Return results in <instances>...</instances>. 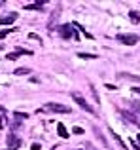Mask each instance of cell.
I'll use <instances>...</instances> for the list:
<instances>
[{
  "instance_id": "13",
  "label": "cell",
  "mask_w": 140,
  "mask_h": 150,
  "mask_svg": "<svg viewBox=\"0 0 140 150\" xmlns=\"http://www.w3.org/2000/svg\"><path fill=\"white\" fill-rule=\"evenodd\" d=\"M110 133H112V137H114V139H116V143L119 144V148H121V150H127V146H125V143H123V141H121V137H119L118 133H114V131H110Z\"/></svg>"
},
{
  "instance_id": "27",
  "label": "cell",
  "mask_w": 140,
  "mask_h": 150,
  "mask_svg": "<svg viewBox=\"0 0 140 150\" xmlns=\"http://www.w3.org/2000/svg\"><path fill=\"white\" fill-rule=\"evenodd\" d=\"M2 127H4V116L0 114V129H2Z\"/></svg>"
},
{
  "instance_id": "24",
  "label": "cell",
  "mask_w": 140,
  "mask_h": 150,
  "mask_svg": "<svg viewBox=\"0 0 140 150\" xmlns=\"http://www.w3.org/2000/svg\"><path fill=\"white\" fill-rule=\"evenodd\" d=\"M104 88H106V89H110V91H114V89H118V88H116V86H112V84H106V86H104Z\"/></svg>"
},
{
  "instance_id": "16",
  "label": "cell",
  "mask_w": 140,
  "mask_h": 150,
  "mask_svg": "<svg viewBox=\"0 0 140 150\" xmlns=\"http://www.w3.org/2000/svg\"><path fill=\"white\" fill-rule=\"evenodd\" d=\"M15 53H17V55H34V51L25 50V48H17V50H15Z\"/></svg>"
},
{
  "instance_id": "10",
  "label": "cell",
  "mask_w": 140,
  "mask_h": 150,
  "mask_svg": "<svg viewBox=\"0 0 140 150\" xmlns=\"http://www.w3.org/2000/svg\"><path fill=\"white\" fill-rule=\"evenodd\" d=\"M44 4H46V0H38L36 4H27L25 10H38V11H40V10H44V8H42Z\"/></svg>"
},
{
  "instance_id": "15",
  "label": "cell",
  "mask_w": 140,
  "mask_h": 150,
  "mask_svg": "<svg viewBox=\"0 0 140 150\" xmlns=\"http://www.w3.org/2000/svg\"><path fill=\"white\" fill-rule=\"evenodd\" d=\"M13 72L17 74V76H25V74H29L30 70H29V69H25V67H19V69H15V70H13Z\"/></svg>"
},
{
  "instance_id": "25",
  "label": "cell",
  "mask_w": 140,
  "mask_h": 150,
  "mask_svg": "<svg viewBox=\"0 0 140 150\" xmlns=\"http://www.w3.org/2000/svg\"><path fill=\"white\" fill-rule=\"evenodd\" d=\"M40 148H42V146H40V144H38V143H34L32 146H30V150H40Z\"/></svg>"
},
{
  "instance_id": "30",
  "label": "cell",
  "mask_w": 140,
  "mask_h": 150,
  "mask_svg": "<svg viewBox=\"0 0 140 150\" xmlns=\"http://www.w3.org/2000/svg\"><path fill=\"white\" fill-rule=\"evenodd\" d=\"M136 139H138V144H140V133H138V137H136Z\"/></svg>"
},
{
  "instance_id": "20",
  "label": "cell",
  "mask_w": 140,
  "mask_h": 150,
  "mask_svg": "<svg viewBox=\"0 0 140 150\" xmlns=\"http://www.w3.org/2000/svg\"><path fill=\"white\" fill-rule=\"evenodd\" d=\"M78 57H81V59H97V55L95 53H78Z\"/></svg>"
},
{
  "instance_id": "18",
  "label": "cell",
  "mask_w": 140,
  "mask_h": 150,
  "mask_svg": "<svg viewBox=\"0 0 140 150\" xmlns=\"http://www.w3.org/2000/svg\"><path fill=\"white\" fill-rule=\"evenodd\" d=\"M89 89H91V93H93V99H95V103H99V93H97V88L95 86H89Z\"/></svg>"
},
{
  "instance_id": "29",
  "label": "cell",
  "mask_w": 140,
  "mask_h": 150,
  "mask_svg": "<svg viewBox=\"0 0 140 150\" xmlns=\"http://www.w3.org/2000/svg\"><path fill=\"white\" fill-rule=\"evenodd\" d=\"M87 150H97V148H93V146H87Z\"/></svg>"
},
{
  "instance_id": "23",
  "label": "cell",
  "mask_w": 140,
  "mask_h": 150,
  "mask_svg": "<svg viewBox=\"0 0 140 150\" xmlns=\"http://www.w3.org/2000/svg\"><path fill=\"white\" fill-rule=\"evenodd\" d=\"M131 106H133V110H134V112H140V103L134 101V103H131Z\"/></svg>"
},
{
  "instance_id": "21",
  "label": "cell",
  "mask_w": 140,
  "mask_h": 150,
  "mask_svg": "<svg viewBox=\"0 0 140 150\" xmlns=\"http://www.w3.org/2000/svg\"><path fill=\"white\" fill-rule=\"evenodd\" d=\"M29 38H30V40H36V42H44L38 34H34V33H29Z\"/></svg>"
},
{
  "instance_id": "14",
  "label": "cell",
  "mask_w": 140,
  "mask_h": 150,
  "mask_svg": "<svg viewBox=\"0 0 140 150\" xmlns=\"http://www.w3.org/2000/svg\"><path fill=\"white\" fill-rule=\"evenodd\" d=\"M15 30H17V27H10V29H6V30H2V33H0V40H2V38H6L8 34H11V33H15Z\"/></svg>"
},
{
  "instance_id": "1",
  "label": "cell",
  "mask_w": 140,
  "mask_h": 150,
  "mask_svg": "<svg viewBox=\"0 0 140 150\" xmlns=\"http://www.w3.org/2000/svg\"><path fill=\"white\" fill-rule=\"evenodd\" d=\"M38 112H63V114H70V106L66 105H59V103H46L42 108H38Z\"/></svg>"
},
{
  "instance_id": "32",
  "label": "cell",
  "mask_w": 140,
  "mask_h": 150,
  "mask_svg": "<svg viewBox=\"0 0 140 150\" xmlns=\"http://www.w3.org/2000/svg\"><path fill=\"white\" fill-rule=\"evenodd\" d=\"M2 4H4V2H2V0H0V6H2Z\"/></svg>"
},
{
  "instance_id": "17",
  "label": "cell",
  "mask_w": 140,
  "mask_h": 150,
  "mask_svg": "<svg viewBox=\"0 0 140 150\" xmlns=\"http://www.w3.org/2000/svg\"><path fill=\"white\" fill-rule=\"evenodd\" d=\"M6 59H8V61H17V59H19V55L15 53V51H10V53L6 55Z\"/></svg>"
},
{
  "instance_id": "28",
  "label": "cell",
  "mask_w": 140,
  "mask_h": 150,
  "mask_svg": "<svg viewBox=\"0 0 140 150\" xmlns=\"http://www.w3.org/2000/svg\"><path fill=\"white\" fill-rule=\"evenodd\" d=\"M133 91H134V93H138V95H140V88H133Z\"/></svg>"
},
{
  "instance_id": "31",
  "label": "cell",
  "mask_w": 140,
  "mask_h": 150,
  "mask_svg": "<svg viewBox=\"0 0 140 150\" xmlns=\"http://www.w3.org/2000/svg\"><path fill=\"white\" fill-rule=\"evenodd\" d=\"M0 50H4V44H0Z\"/></svg>"
},
{
  "instance_id": "3",
  "label": "cell",
  "mask_w": 140,
  "mask_h": 150,
  "mask_svg": "<svg viewBox=\"0 0 140 150\" xmlns=\"http://www.w3.org/2000/svg\"><path fill=\"white\" fill-rule=\"evenodd\" d=\"M59 36H61V38H64V40H68V38L80 40V36H78L76 29H74L72 25H61V27H59Z\"/></svg>"
},
{
  "instance_id": "5",
  "label": "cell",
  "mask_w": 140,
  "mask_h": 150,
  "mask_svg": "<svg viewBox=\"0 0 140 150\" xmlns=\"http://www.w3.org/2000/svg\"><path fill=\"white\" fill-rule=\"evenodd\" d=\"M6 143H8V150H19V146H21V139L15 133H10L6 137Z\"/></svg>"
},
{
  "instance_id": "6",
  "label": "cell",
  "mask_w": 140,
  "mask_h": 150,
  "mask_svg": "<svg viewBox=\"0 0 140 150\" xmlns=\"http://www.w3.org/2000/svg\"><path fill=\"white\" fill-rule=\"evenodd\" d=\"M17 17H19L17 11H10V13L0 17V25H13V21H17Z\"/></svg>"
},
{
  "instance_id": "2",
  "label": "cell",
  "mask_w": 140,
  "mask_h": 150,
  "mask_svg": "<svg viewBox=\"0 0 140 150\" xmlns=\"http://www.w3.org/2000/svg\"><path fill=\"white\" fill-rule=\"evenodd\" d=\"M72 99H74V103H76V105L80 106L81 110H85V112H89V114H95V110H93V106L89 105L87 101H85V97L81 95V93L74 91V93H72Z\"/></svg>"
},
{
  "instance_id": "26",
  "label": "cell",
  "mask_w": 140,
  "mask_h": 150,
  "mask_svg": "<svg viewBox=\"0 0 140 150\" xmlns=\"http://www.w3.org/2000/svg\"><path fill=\"white\" fill-rule=\"evenodd\" d=\"M131 144H133V146H134V150H140V144H138V143H134V139L131 141Z\"/></svg>"
},
{
  "instance_id": "12",
  "label": "cell",
  "mask_w": 140,
  "mask_h": 150,
  "mask_svg": "<svg viewBox=\"0 0 140 150\" xmlns=\"http://www.w3.org/2000/svg\"><path fill=\"white\" fill-rule=\"evenodd\" d=\"M129 19H131L133 23H140V13H138L136 10H131V11H129Z\"/></svg>"
},
{
  "instance_id": "11",
  "label": "cell",
  "mask_w": 140,
  "mask_h": 150,
  "mask_svg": "<svg viewBox=\"0 0 140 150\" xmlns=\"http://www.w3.org/2000/svg\"><path fill=\"white\" fill-rule=\"evenodd\" d=\"M57 133H59V137H61V139H68V133H66V127H64L63 124H59V125H57Z\"/></svg>"
},
{
  "instance_id": "9",
  "label": "cell",
  "mask_w": 140,
  "mask_h": 150,
  "mask_svg": "<svg viewBox=\"0 0 140 150\" xmlns=\"http://www.w3.org/2000/svg\"><path fill=\"white\" fill-rule=\"evenodd\" d=\"M118 78H123V80H133V82H140V76H134V74H129V72H118Z\"/></svg>"
},
{
  "instance_id": "4",
  "label": "cell",
  "mask_w": 140,
  "mask_h": 150,
  "mask_svg": "<svg viewBox=\"0 0 140 150\" xmlns=\"http://www.w3.org/2000/svg\"><path fill=\"white\" fill-rule=\"evenodd\" d=\"M118 42H121L125 46H134L140 42V36L138 34H118Z\"/></svg>"
},
{
  "instance_id": "19",
  "label": "cell",
  "mask_w": 140,
  "mask_h": 150,
  "mask_svg": "<svg viewBox=\"0 0 140 150\" xmlns=\"http://www.w3.org/2000/svg\"><path fill=\"white\" fill-rule=\"evenodd\" d=\"M13 118H17V120H27L29 114H25V112H13Z\"/></svg>"
},
{
  "instance_id": "7",
  "label": "cell",
  "mask_w": 140,
  "mask_h": 150,
  "mask_svg": "<svg viewBox=\"0 0 140 150\" xmlns=\"http://www.w3.org/2000/svg\"><path fill=\"white\" fill-rule=\"evenodd\" d=\"M119 114H121V116L125 118V120L129 122V124H134L136 127H140V118H138V116H134L133 112H127V110H121Z\"/></svg>"
},
{
  "instance_id": "22",
  "label": "cell",
  "mask_w": 140,
  "mask_h": 150,
  "mask_svg": "<svg viewBox=\"0 0 140 150\" xmlns=\"http://www.w3.org/2000/svg\"><path fill=\"white\" fill-rule=\"evenodd\" d=\"M72 133H74V135H83V129H81L80 125H76V127L72 129Z\"/></svg>"
},
{
  "instance_id": "8",
  "label": "cell",
  "mask_w": 140,
  "mask_h": 150,
  "mask_svg": "<svg viewBox=\"0 0 140 150\" xmlns=\"http://www.w3.org/2000/svg\"><path fill=\"white\" fill-rule=\"evenodd\" d=\"M59 15H61V8L53 10L51 17H49V21H48V29H53V27H55V23H57V19H59Z\"/></svg>"
}]
</instances>
